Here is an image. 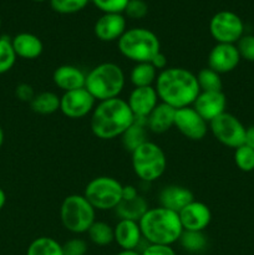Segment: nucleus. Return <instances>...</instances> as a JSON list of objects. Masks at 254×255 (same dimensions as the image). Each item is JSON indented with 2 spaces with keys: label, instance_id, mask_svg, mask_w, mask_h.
<instances>
[{
  "label": "nucleus",
  "instance_id": "f257e3e1",
  "mask_svg": "<svg viewBox=\"0 0 254 255\" xmlns=\"http://www.w3.org/2000/svg\"><path fill=\"white\" fill-rule=\"evenodd\" d=\"M154 84L159 101L176 110L193 105L201 92L197 76L184 67H167L158 72Z\"/></svg>",
  "mask_w": 254,
  "mask_h": 255
},
{
  "label": "nucleus",
  "instance_id": "f03ea898",
  "mask_svg": "<svg viewBox=\"0 0 254 255\" xmlns=\"http://www.w3.org/2000/svg\"><path fill=\"white\" fill-rule=\"evenodd\" d=\"M133 122L134 116L126 100L116 97L100 101L95 106L90 120V127L97 138L114 139L121 137Z\"/></svg>",
  "mask_w": 254,
  "mask_h": 255
},
{
  "label": "nucleus",
  "instance_id": "7ed1b4c3",
  "mask_svg": "<svg viewBox=\"0 0 254 255\" xmlns=\"http://www.w3.org/2000/svg\"><path fill=\"white\" fill-rule=\"evenodd\" d=\"M138 224L142 237L149 244L172 246L179 241L183 233L178 213L163 207L147 209Z\"/></svg>",
  "mask_w": 254,
  "mask_h": 255
},
{
  "label": "nucleus",
  "instance_id": "20e7f679",
  "mask_svg": "<svg viewBox=\"0 0 254 255\" xmlns=\"http://www.w3.org/2000/svg\"><path fill=\"white\" fill-rule=\"evenodd\" d=\"M125 72L115 62H102L86 74L85 89L97 102L116 99L125 87Z\"/></svg>",
  "mask_w": 254,
  "mask_h": 255
},
{
  "label": "nucleus",
  "instance_id": "39448f33",
  "mask_svg": "<svg viewBox=\"0 0 254 255\" xmlns=\"http://www.w3.org/2000/svg\"><path fill=\"white\" fill-rule=\"evenodd\" d=\"M117 46L122 56L134 64L149 62L154 55L161 51V44L157 35L144 27L127 29L117 41Z\"/></svg>",
  "mask_w": 254,
  "mask_h": 255
},
{
  "label": "nucleus",
  "instance_id": "423d86ee",
  "mask_svg": "<svg viewBox=\"0 0 254 255\" xmlns=\"http://www.w3.org/2000/svg\"><path fill=\"white\" fill-rule=\"evenodd\" d=\"M132 169L141 181L151 183L163 176L167 157L163 149L152 141L144 142L131 153Z\"/></svg>",
  "mask_w": 254,
  "mask_h": 255
},
{
  "label": "nucleus",
  "instance_id": "0eeeda50",
  "mask_svg": "<svg viewBox=\"0 0 254 255\" xmlns=\"http://www.w3.org/2000/svg\"><path fill=\"white\" fill-rule=\"evenodd\" d=\"M96 209L84 194H70L60 207V219L66 231L74 234L87 233L96 221Z\"/></svg>",
  "mask_w": 254,
  "mask_h": 255
},
{
  "label": "nucleus",
  "instance_id": "6e6552de",
  "mask_svg": "<svg viewBox=\"0 0 254 255\" xmlns=\"http://www.w3.org/2000/svg\"><path fill=\"white\" fill-rule=\"evenodd\" d=\"M122 188L124 186L117 179L101 176L86 184L84 196L96 211H111L122 201Z\"/></svg>",
  "mask_w": 254,
  "mask_h": 255
},
{
  "label": "nucleus",
  "instance_id": "1a4fd4ad",
  "mask_svg": "<svg viewBox=\"0 0 254 255\" xmlns=\"http://www.w3.org/2000/svg\"><path fill=\"white\" fill-rule=\"evenodd\" d=\"M209 129L214 138L223 146L236 149L244 144L247 127L229 112H224L209 122Z\"/></svg>",
  "mask_w": 254,
  "mask_h": 255
},
{
  "label": "nucleus",
  "instance_id": "9d476101",
  "mask_svg": "<svg viewBox=\"0 0 254 255\" xmlns=\"http://www.w3.org/2000/svg\"><path fill=\"white\" fill-rule=\"evenodd\" d=\"M209 32L217 44H237L244 35V24L236 12L222 10L211 19Z\"/></svg>",
  "mask_w": 254,
  "mask_h": 255
},
{
  "label": "nucleus",
  "instance_id": "9b49d317",
  "mask_svg": "<svg viewBox=\"0 0 254 255\" xmlns=\"http://www.w3.org/2000/svg\"><path fill=\"white\" fill-rule=\"evenodd\" d=\"M96 102L94 96L84 87V89L64 92V95L60 97V111L69 119H82L92 114Z\"/></svg>",
  "mask_w": 254,
  "mask_h": 255
},
{
  "label": "nucleus",
  "instance_id": "f8f14e48",
  "mask_svg": "<svg viewBox=\"0 0 254 255\" xmlns=\"http://www.w3.org/2000/svg\"><path fill=\"white\" fill-rule=\"evenodd\" d=\"M174 127L191 141H201L207 136L209 124L193 109L184 107L176 111Z\"/></svg>",
  "mask_w": 254,
  "mask_h": 255
},
{
  "label": "nucleus",
  "instance_id": "ddd939ff",
  "mask_svg": "<svg viewBox=\"0 0 254 255\" xmlns=\"http://www.w3.org/2000/svg\"><path fill=\"white\" fill-rule=\"evenodd\" d=\"M241 56L236 44H216L208 54V67L219 75L237 69Z\"/></svg>",
  "mask_w": 254,
  "mask_h": 255
},
{
  "label": "nucleus",
  "instance_id": "4468645a",
  "mask_svg": "<svg viewBox=\"0 0 254 255\" xmlns=\"http://www.w3.org/2000/svg\"><path fill=\"white\" fill-rule=\"evenodd\" d=\"M134 120H147L154 107L159 104L158 95L153 86L134 87L126 100Z\"/></svg>",
  "mask_w": 254,
  "mask_h": 255
},
{
  "label": "nucleus",
  "instance_id": "2eb2a0df",
  "mask_svg": "<svg viewBox=\"0 0 254 255\" xmlns=\"http://www.w3.org/2000/svg\"><path fill=\"white\" fill-rule=\"evenodd\" d=\"M183 231L204 232L212 221V212L203 202L193 201L178 213Z\"/></svg>",
  "mask_w": 254,
  "mask_h": 255
},
{
  "label": "nucleus",
  "instance_id": "dca6fc26",
  "mask_svg": "<svg viewBox=\"0 0 254 255\" xmlns=\"http://www.w3.org/2000/svg\"><path fill=\"white\" fill-rule=\"evenodd\" d=\"M192 107L209 124L227 112V97L223 91H201Z\"/></svg>",
  "mask_w": 254,
  "mask_h": 255
},
{
  "label": "nucleus",
  "instance_id": "f3484780",
  "mask_svg": "<svg viewBox=\"0 0 254 255\" xmlns=\"http://www.w3.org/2000/svg\"><path fill=\"white\" fill-rule=\"evenodd\" d=\"M126 30V19L119 12H105L97 19L94 26L97 39L105 42L119 41Z\"/></svg>",
  "mask_w": 254,
  "mask_h": 255
},
{
  "label": "nucleus",
  "instance_id": "a211bd4d",
  "mask_svg": "<svg viewBox=\"0 0 254 255\" xmlns=\"http://www.w3.org/2000/svg\"><path fill=\"white\" fill-rule=\"evenodd\" d=\"M114 237L122 251H136L143 239L138 222L129 219H120L117 222L114 227Z\"/></svg>",
  "mask_w": 254,
  "mask_h": 255
},
{
  "label": "nucleus",
  "instance_id": "6ab92c4d",
  "mask_svg": "<svg viewBox=\"0 0 254 255\" xmlns=\"http://www.w3.org/2000/svg\"><path fill=\"white\" fill-rule=\"evenodd\" d=\"M52 81L55 86L64 92L84 89L86 74L74 65H61L52 72Z\"/></svg>",
  "mask_w": 254,
  "mask_h": 255
},
{
  "label": "nucleus",
  "instance_id": "aec40b11",
  "mask_svg": "<svg viewBox=\"0 0 254 255\" xmlns=\"http://www.w3.org/2000/svg\"><path fill=\"white\" fill-rule=\"evenodd\" d=\"M158 201L159 207L179 213L187 204L194 201V197L193 193L186 187L171 184V186H166L159 192Z\"/></svg>",
  "mask_w": 254,
  "mask_h": 255
},
{
  "label": "nucleus",
  "instance_id": "412c9836",
  "mask_svg": "<svg viewBox=\"0 0 254 255\" xmlns=\"http://www.w3.org/2000/svg\"><path fill=\"white\" fill-rule=\"evenodd\" d=\"M12 49L16 57L26 60L37 59L44 51V44L39 36L30 32H20L11 39Z\"/></svg>",
  "mask_w": 254,
  "mask_h": 255
},
{
  "label": "nucleus",
  "instance_id": "4be33fe9",
  "mask_svg": "<svg viewBox=\"0 0 254 255\" xmlns=\"http://www.w3.org/2000/svg\"><path fill=\"white\" fill-rule=\"evenodd\" d=\"M176 109L168 105L159 102L153 111L147 117V128L153 133L162 134L174 127V117H176Z\"/></svg>",
  "mask_w": 254,
  "mask_h": 255
},
{
  "label": "nucleus",
  "instance_id": "5701e85b",
  "mask_svg": "<svg viewBox=\"0 0 254 255\" xmlns=\"http://www.w3.org/2000/svg\"><path fill=\"white\" fill-rule=\"evenodd\" d=\"M146 122L147 120H134L133 124L121 136L122 144L131 153L141 144L148 141V128Z\"/></svg>",
  "mask_w": 254,
  "mask_h": 255
},
{
  "label": "nucleus",
  "instance_id": "b1692460",
  "mask_svg": "<svg viewBox=\"0 0 254 255\" xmlns=\"http://www.w3.org/2000/svg\"><path fill=\"white\" fill-rule=\"evenodd\" d=\"M148 209L146 199L141 196H137L131 201H121L119 206L115 208L116 214L120 219H129V221L138 222Z\"/></svg>",
  "mask_w": 254,
  "mask_h": 255
},
{
  "label": "nucleus",
  "instance_id": "393cba45",
  "mask_svg": "<svg viewBox=\"0 0 254 255\" xmlns=\"http://www.w3.org/2000/svg\"><path fill=\"white\" fill-rule=\"evenodd\" d=\"M30 107L37 115H52L60 110V97L51 91L39 92L30 102Z\"/></svg>",
  "mask_w": 254,
  "mask_h": 255
},
{
  "label": "nucleus",
  "instance_id": "a878e982",
  "mask_svg": "<svg viewBox=\"0 0 254 255\" xmlns=\"http://www.w3.org/2000/svg\"><path fill=\"white\" fill-rule=\"evenodd\" d=\"M158 71L152 66L151 62H138L134 64L129 72V80L134 87L152 86L156 82Z\"/></svg>",
  "mask_w": 254,
  "mask_h": 255
},
{
  "label": "nucleus",
  "instance_id": "bb28decb",
  "mask_svg": "<svg viewBox=\"0 0 254 255\" xmlns=\"http://www.w3.org/2000/svg\"><path fill=\"white\" fill-rule=\"evenodd\" d=\"M26 255H64L62 244L51 237H40L30 243Z\"/></svg>",
  "mask_w": 254,
  "mask_h": 255
},
{
  "label": "nucleus",
  "instance_id": "cd10ccee",
  "mask_svg": "<svg viewBox=\"0 0 254 255\" xmlns=\"http://www.w3.org/2000/svg\"><path fill=\"white\" fill-rule=\"evenodd\" d=\"M87 236L95 246L99 247L110 246L112 242H115L114 227H111L106 222L95 221L87 231Z\"/></svg>",
  "mask_w": 254,
  "mask_h": 255
},
{
  "label": "nucleus",
  "instance_id": "c85d7f7f",
  "mask_svg": "<svg viewBox=\"0 0 254 255\" xmlns=\"http://www.w3.org/2000/svg\"><path fill=\"white\" fill-rule=\"evenodd\" d=\"M178 242L182 248L189 253H201L208 246V239L204 232L183 231Z\"/></svg>",
  "mask_w": 254,
  "mask_h": 255
},
{
  "label": "nucleus",
  "instance_id": "c756f323",
  "mask_svg": "<svg viewBox=\"0 0 254 255\" xmlns=\"http://www.w3.org/2000/svg\"><path fill=\"white\" fill-rule=\"evenodd\" d=\"M197 76V82L201 91H222L223 82H222L221 75L218 72L213 71L209 67L199 70Z\"/></svg>",
  "mask_w": 254,
  "mask_h": 255
},
{
  "label": "nucleus",
  "instance_id": "7c9ffc66",
  "mask_svg": "<svg viewBox=\"0 0 254 255\" xmlns=\"http://www.w3.org/2000/svg\"><path fill=\"white\" fill-rule=\"evenodd\" d=\"M16 62V55L11 45V39L0 37V75L10 71Z\"/></svg>",
  "mask_w": 254,
  "mask_h": 255
},
{
  "label": "nucleus",
  "instance_id": "2f4dec72",
  "mask_svg": "<svg viewBox=\"0 0 254 255\" xmlns=\"http://www.w3.org/2000/svg\"><path fill=\"white\" fill-rule=\"evenodd\" d=\"M234 162L242 172L254 171V151L247 144H242L234 149Z\"/></svg>",
  "mask_w": 254,
  "mask_h": 255
},
{
  "label": "nucleus",
  "instance_id": "473e14b6",
  "mask_svg": "<svg viewBox=\"0 0 254 255\" xmlns=\"http://www.w3.org/2000/svg\"><path fill=\"white\" fill-rule=\"evenodd\" d=\"M90 0H50L52 9L60 14H74L87 5Z\"/></svg>",
  "mask_w": 254,
  "mask_h": 255
},
{
  "label": "nucleus",
  "instance_id": "72a5a7b5",
  "mask_svg": "<svg viewBox=\"0 0 254 255\" xmlns=\"http://www.w3.org/2000/svg\"><path fill=\"white\" fill-rule=\"evenodd\" d=\"M241 59L254 62V35H243L236 44Z\"/></svg>",
  "mask_w": 254,
  "mask_h": 255
},
{
  "label": "nucleus",
  "instance_id": "f704fd0d",
  "mask_svg": "<svg viewBox=\"0 0 254 255\" xmlns=\"http://www.w3.org/2000/svg\"><path fill=\"white\" fill-rule=\"evenodd\" d=\"M124 12L127 17L131 19H142L148 12V5L144 0H129Z\"/></svg>",
  "mask_w": 254,
  "mask_h": 255
},
{
  "label": "nucleus",
  "instance_id": "c9c22d12",
  "mask_svg": "<svg viewBox=\"0 0 254 255\" xmlns=\"http://www.w3.org/2000/svg\"><path fill=\"white\" fill-rule=\"evenodd\" d=\"M87 246L86 241L81 238H72L69 239L62 244V253L64 255H85L87 253Z\"/></svg>",
  "mask_w": 254,
  "mask_h": 255
},
{
  "label": "nucleus",
  "instance_id": "e433bc0d",
  "mask_svg": "<svg viewBox=\"0 0 254 255\" xmlns=\"http://www.w3.org/2000/svg\"><path fill=\"white\" fill-rule=\"evenodd\" d=\"M129 0H92L95 5L104 12L122 14Z\"/></svg>",
  "mask_w": 254,
  "mask_h": 255
},
{
  "label": "nucleus",
  "instance_id": "4c0bfd02",
  "mask_svg": "<svg viewBox=\"0 0 254 255\" xmlns=\"http://www.w3.org/2000/svg\"><path fill=\"white\" fill-rule=\"evenodd\" d=\"M141 255H177L172 246H162V244H148L143 249Z\"/></svg>",
  "mask_w": 254,
  "mask_h": 255
},
{
  "label": "nucleus",
  "instance_id": "58836bf2",
  "mask_svg": "<svg viewBox=\"0 0 254 255\" xmlns=\"http://www.w3.org/2000/svg\"><path fill=\"white\" fill-rule=\"evenodd\" d=\"M15 95H16L17 99L22 102H31L32 99L35 97V91L34 87L29 84H19L15 89Z\"/></svg>",
  "mask_w": 254,
  "mask_h": 255
},
{
  "label": "nucleus",
  "instance_id": "ea45409f",
  "mask_svg": "<svg viewBox=\"0 0 254 255\" xmlns=\"http://www.w3.org/2000/svg\"><path fill=\"white\" fill-rule=\"evenodd\" d=\"M152 64V66L154 67V69L157 70V71H163V70H166L167 67V65H168V60H167V57H166V55L164 54H162L161 51L158 52V54H156L154 55L153 57H152V60L151 61H149Z\"/></svg>",
  "mask_w": 254,
  "mask_h": 255
},
{
  "label": "nucleus",
  "instance_id": "a19ab883",
  "mask_svg": "<svg viewBox=\"0 0 254 255\" xmlns=\"http://www.w3.org/2000/svg\"><path fill=\"white\" fill-rule=\"evenodd\" d=\"M137 196H139L138 191L134 186H124L122 188V201H131L134 199Z\"/></svg>",
  "mask_w": 254,
  "mask_h": 255
},
{
  "label": "nucleus",
  "instance_id": "79ce46f5",
  "mask_svg": "<svg viewBox=\"0 0 254 255\" xmlns=\"http://www.w3.org/2000/svg\"><path fill=\"white\" fill-rule=\"evenodd\" d=\"M244 144H247L248 147H251V148L254 151V125L247 128Z\"/></svg>",
  "mask_w": 254,
  "mask_h": 255
},
{
  "label": "nucleus",
  "instance_id": "37998d69",
  "mask_svg": "<svg viewBox=\"0 0 254 255\" xmlns=\"http://www.w3.org/2000/svg\"><path fill=\"white\" fill-rule=\"evenodd\" d=\"M5 203H6V194H5L4 189L0 188V211L4 208Z\"/></svg>",
  "mask_w": 254,
  "mask_h": 255
},
{
  "label": "nucleus",
  "instance_id": "c03bdc74",
  "mask_svg": "<svg viewBox=\"0 0 254 255\" xmlns=\"http://www.w3.org/2000/svg\"><path fill=\"white\" fill-rule=\"evenodd\" d=\"M116 255H141V253H138L137 251H121Z\"/></svg>",
  "mask_w": 254,
  "mask_h": 255
},
{
  "label": "nucleus",
  "instance_id": "a18cd8bd",
  "mask_svg": "<svg viewBox=\"0 0 254 255\" xmlns=\"http://www.w3.org/2000/svg\"><path fill=\"white\" fill-rule=\"evenodd\" d=\"M2 143H4V131H2L1 126H0V148H1Z\"/></svg>",
  "mask_w": 254,
  "mask_h": 255
},
{
  "label": "nucleus",
  "instance_id": "49530a36",
  "mask_svg": "<svg viewBox=\"0 0 254 255\" xmlns=\"http://www.w3.org/2000/svg\"><path fill=\"white\" fill-rule=\"evenodd\" d=\"M34 1H45V0H34Z\"/></svg>",
  "mask_w": 254,
  "mask_h": 255
},
{
  "label": "nucleus",
  "instance_id": "de8ad7c7",
  "mask_svg": "<svg viewBox=\"0 0 254 255\" xmlns=\"http://www.w3.org/2000/svg\"><path fill=\"white\" fill-rule=\"evenodd\" d=\"M0 27H1V16H0Z\"/></svg>",
  "mask_w": 254,
  "mask_h": 255
}]
</instances>
